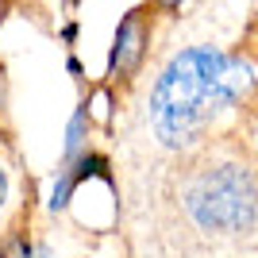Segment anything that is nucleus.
Segmentation results:
<instances>
[{"label": "nucleus", "instance_id": "10", "mask_svg": "<svg viewBox=\"0 0 258 258\" xmlns=\"http://www.w3.org/2000/svg\"><path fill=\"white\" fill-rule=\"evenodd\" d=\"M4 201H8V173L0 166V208H4Z\"/></svg>", "mask_w": 258, "mask_h": 258}, {"label": "nucleus", "instance_id": "3", "mask_svg": "<svg viewBox=\"0 0 258 258\" xmlns=\"http://www.w3.org/2000/svg\"><path fill=\"white\" fill-rule=\"evenodd\" d=\"M147 46H151V12L131 8L116 23L112 35V50H108V77L112 81H131L147 62Z\"/></svg>", "mask_w": 258, "mask_h": 258}, {"label": "nucleus", "instance_id": "7", "mask_svg": "<svg viewBox=\"0 0 258 258\" xmlns=\"http://www.w3.org/2000/svg\"><path fill=\"white\" fill-rule=\"evenodd\" d=\"M66 74L74 77V81H81V77H85V66H81V62L74 58V54H70V58H66Z\"/></svg>", "mask_w": 258, "mask_h": 258}, {"label": "nucleus", "instance_id": "5", "mask_svg": "<svg viewBox=\"0 0 258 258\" xmlns=\"http://www.w3.org/2000/svg\"><path fill=\"white\" fill-rule=\"evenodd\" d=\"M89 135H93V104H89V100H81V104L74 108L70 123H66L62 162H74V158H81L85 151H93V147H89Z\"/></svg>", "mask_w": 258, "mask_h": 258}, {"label": "nucleus", "instance_id": "6", "mask_svg": "<svg viewBox=\"0 0 258 258\" xmlns=\"http://www.w3.org/2000/svg\"><path fill=\"white\" fill-rule=\"evenodd\" d=\"M158 12H181V8H189V4H197V0H151Z\"/></svg>", "mask_w": 258, "mask_h": 258}, {"label": "nucleus", "instance_id": "4", "mask_svg": "<svg viewBox=\"0 0 258 258\" xmlns=\"http://www.w3.org/2000/svg\"><path fill=\"white\" fill-rule=\"evenodd\" d=\"M104 181L112 193H116V177H112V162L104 158L100 151H85L81 158L74 162H62V170L54 173V181H50V193H46V212H66L70 208V201H74V193L81 189L85 181Z\"/></svg>", "mask_w": 258, "mask_h": 258}, {"label": "nucleus", "instance_id": "8", "mask_svg": "<svg viewBox=\"0 0 258 258\" xmlns=\"http://www.w3.org/2000/svg\"><path fill=\"white\" fill-rule=\"evenodd\" d=\"M4 112H8V81H4V70H0V123H4Z\"/></svg>", "mask_w": 258, "mask_h": 258}, {"label": "nucleus", "instance_id": "9", "mask_svg": "<svg viewBox=\"0 0 258 258\" xmlns=\"http://www.w3.org/2000/svg\"><path fill=\"white\" fill-rule=\"evenodd\" d=\"M62 39H66L70 46L77 43V23H66V27H62Z\"/></svg>", "mask_w": 258, "mask_h": 258}, {"label": "nucleus", "instance_id": "1", "mask_svg": "<svg viewBox=\"0 0 258 258\" xmlns=\"http://www.w3.org/2000/svg\"><path fill=\"white\" fill-rule=\"evenodd\" d=\"M254 85L258 74L243 54H227L220 46L177 50L154 77L147 123L166 151H189L220 116L243 104Z\"/></svg>", "mask_w": 258, "mask_h": 258}, {"label": "nucleus", "instance_id": "2", "mask_svg": "<svg viewBox=\"0 0 258 258\" xmlns=\"http://www.w3.org/2000/svg\"><path fill=\"white\" fill-rule=\"evenodd\" d=\"M189 212L201 227L212 231H247L258 216V189L239 166H220L193 181Z\"/></svg>", "mask_w": 258, "mask_h": 258}]
</instances>
